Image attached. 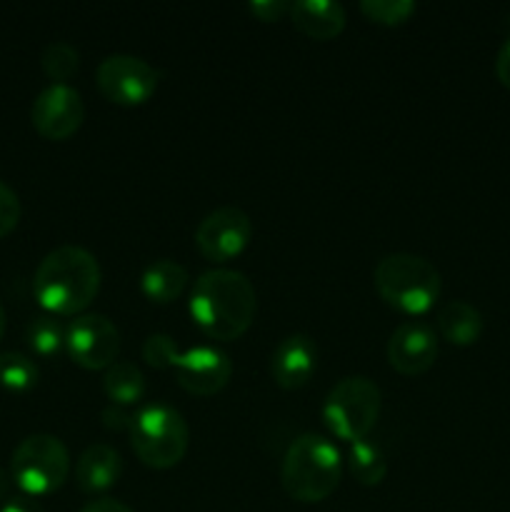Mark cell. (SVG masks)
<instances>
[{"instance_id":"cell-1","label":"cell","mask_w":510,"mask_h":512,"mask_svg":"<svg viewBox=\"0 0 510 512\" xmlns=\"http://www.w3.org/2000/svg\"><path fill=\"white\" fill-rule=\"evenodd\" d=\"M188 308L195 328L205 338L215 343H233L253 325L258 295L240 270L213 268L195 280Z\"/></svg>"},{"instance_id":"cell-2","label":"cell","mask_w":510,"mask_h":512,"mask_svg":"<svg viewBox=\"0 0 510 512\" xmlns=\"http://www.w3.org/2000/svg\"><path fill=\"white\" fill-rule=\"evenodd\" d=\"M100 263L80 245H60L38 263L33 293L55 318L83 315L100 290Z\"/></svg>"},{"instance_id":"cell-3","label":"cell","mask_w":510,"mask_h":512,"mask_svg":"<svg viewBox=\"0 0 510 512\" xmlns=\"http://www.w3.org/2000/svg\"><path fill=\"white\" fill-rule=\"evenodd\" d=\"M340 478H343L340 450L323 435L303 433L285 450L280 485L295 503H323L338 490Z\"/></svg>"},{"instance_id":"cell-4","label":"cell","mask_w":510,"mask_h":512,"mask_svg":"<svg viewBox=\"0 0 510 512\" xmlns=\"http://www.w3.org/2000/svg\"><path fill=\"white\" fill-rule=\"evenodd\" d=\"M373 285L385 305L405 315H423L440 298V273L428 258L390 253L373 268Z\"/></svg>"},{"instance_id":"cell-5","label":"cell","mask_w":510,"mask_h":512,"mask_svg":"<svg viewBox=\"0 0 510 512\" xmlns=\"http://www.w3.org/2000/svg\"><path fill=\"white\" fill-rule=\"evenodd\" d=\"M130 445L145 468L170 470L185 458L190 428L183 413L165 403H148L133 415Z\"/></svg>"},{"instance_id":"cell-6","label":"cell","mask_w":510,"mask_h":512,"mask_svg":"<svg viewBox=\"0 0 510 512\" xmlns=\"http://www.w3.org/2000/svg\"><path fill=\"white\" fill-rule=\"evenodd\" d=\"M383 395L365 375H350L335 383L323 400V423L330 433L348 443L368 438L380 418Z\"/></svg>"},{"instance_id":"cell-7","label":"cell","mask_w":510,"mask_h":512,"mask_svg":"<svg viewBox=\"0 0 510 512\" xmlns=\"http://www.w3.org/2000/svg\"><path fill=\"white\" fill-rule=\"evenodd\" d=\"M13 483L30 498L50 495L63 488L70 475V453L60 438L35 433L20 440L10 458Z\"/></svg>"},{"instance_id":"cell-8","label":"cell","mask_w":510,"mask_h":512,"mask_svg":"<svg viewBox=\"0 0 510 512\" xmlns=\"http://www.w3.org/2000/svg\"><path fill=\"white\" fill-rule=\"evenodd\" d=\"M160 73L148 63V60L138 58V55L115 53L100 60L98 70H95V85H98L100 95L115 105H143L153 98L158 90Z\"/></svg>"},{"instance_id":"cell-9","label":"cell","mask_w":510,"mask_h":512,"mask_svg":"<svg viewBox=\"0 0 510 512\" xmlns=\"http://www.w3.org/2000/svg\"><path fill=\"white\" fill-rule=\"evenodd\" d=\"M253 238V223L245 210L223 205L205 215L195 228V248L205 260L215 265L238 258Z\"/></svg>"},{"instance_id":"cell-10","label":"cell","mask_w":510,"mask_h":512,"mask_svg":"<svg viewBox=\"0 0 510 512\" xmlns=\"http://www.w3.org/2000/svg\"><path fill=\"white\" fill-rule=\"evenodd\" d=\"M65 350L83 370H108L120 353V330L100 313H83L65 328Z\"/></svg>"},{"instance_id":"cell-11","label":"cell","mask_w":510,"mask_h":512,"mask_svg":"<svg viewBox=\"0 0 510 512\" xmlns=\"http://www.w3.org/2000/svg\"><path fill=\"white\" fill-rule=\"evenodd\" d=\"M30 120L45 140L60 143V140L73 138L85 120L83 95L68 83H50L33 100Z\"/></svg>"},{"instance_id":"cell-12","label":"cell","mask_w":510,"mask_h":512,"mask_svg":"<svg viewBox=\"0 0 510 512\" xmlns=\"http://www.w3.org/2000/svg\"><path fill=\"white\" fill-rule=\"evenodd\" d=\"M175 380L180 388L198 398L220 393L230 383L233 375V363L228 353H223L215 345H195V348L183 350L173 365Z\"/></svg>"},{"instance_id":"cell-13","label":"cell","mask_w":510,"mask_h":512,"mask_svg":"<svg viewBox=\"0 0 510 512\" xmlns=\"http://www.w3.org/2000/svg\"><path fill=\"white\" fill-rule=\"evenodd\" d=\"M438 358V335L423 320H405L388 340V363L405 378L428 373Z\"/></svg>"},{"instance_id":"cell-14","label":"cell","mask_w":510,"mask_h":512,"mask_svg":"<svg viewBox=\"0 0 510 512\" xmlns=\"http://www.w3.org/2000/svg\"><path fill=\"white\" fill-rule=\"evenodd\" d=\"M318 368V348L305 333H293L283 338L270 358V375L283 390H300L310 383Z\"/></svg>"},{"instance_id":"cell-15","label":"cell","mask_w":510,"mask_h":512,"mask_svg":"<svg viewBox=\"0 0 510 512\" xmlns=\"http://www.w3.org/2000/svg\"><path fill=\"white\" fill-rule=\"evenodd\" d=\"M123 475V458L108 443H93L75 460V485L88 495L105 493Z\"/></svg>"},{"instance_id":"cell-16","label":"cell","mask_w":510,"mask_h":512,"mask_svg":"<svg viewBox=\"0 0 510 512\" xmlns=\"http://www.w3.org/2000/svg\"><path fill=\"white\" fill-rule=\"evenodd\" d=\"M295 30L310 40H333L345 30V8L335 0H295L288 13Z\"/></svg>"},{"instance_id":"cell-17","label":"cell","mask_w":510,"mask_h":512,"mask_svg":"<svg viewBox=\"0 0 510 512\" xmlns=\"http://www.w3.org/2000/svg\"><path fill=\"white\" fill-rule=\"evenodd\" d=\"M435 328L450 345L468 348V345L478 343V338L483 335V315L465 300H448L435 313Z\"/></svg>"},{"instance_id":"cell-18","label":"cell","mask_w":510,"mask_h":512,"mask_svg":"<svg viewBox=\"0 0 510 512\" xmlns=\"http://www.w3.org/2000/svg\"><path fill=\"white\" fill-rule=\"evenodd\" d=\"M188 280V270L183 265L175 263V260L160 258L140 273V293L150 303L168 305L183 295V290L188 288Z\"/></svg>"},{"instance_id":"cell-19","label":"cell","mask_w":510,"mask_h":512,"mask_svg":"<svg viewBox=\"0 0 510 512\" xmlns=\"http://www.w3.org/2000/svg\"><path fill=\"white\" fill-rule=\"evenodd\" d=\"M103 390L108 395L110 405L128 408L143 400L145 395V375L143 370L128 360H115L103 373Z\"/></svg>"},{"instance_id":"cell-20","label":"cell","mask_w":510,"mask_h":512,"mask_svg":"<svg viewBox=\"0 0 510 512\" xmlns=\"http://www.w3.org/2000/svg\"><path fill=\"white\" fill-rule=\"evenodd\" d=\"M348 468L353 478L365 488H375L388 475V460H385L383 448L375 440L363 438L358 443H350L348 450Z\"/></svg>"},{"instance_id":"cell-21","label":"cell","mask_w":510,"mask_h":512,"mask_svg":"<svg viewBox=\"0 0 510 512\" xmlns=\"http://www.w3.org/2000/svg\"><path fill=\"white\" fill-rule=\"evenodd\" d=\"M40 370L33 358L18 350L0 353V385L8 388L10 393H28L38 385Z\"/></svg>"},{"instance_id":"cell-22","label":"cell","mask_w":510,"mask_h":512,"mask_svg":"<svg viewBox=\"0 0 510 512\" xmlns=\"http://www.w3.org/2000/svg\"><path fill=\"white\" fill-rule=\"evenodd\" d=\"M40 65L53 83H68L80 68V53L68 40H53L40 53Z\"/></svg>"},{"instance_id":"cell-23","label":"cell","mask_w":510,"mask_h":512,"mask_svg":"<svg viewBox=\"0 0 510 512\" xmlns=\"http://www.w3.org/2000/svg\"><path fill=\"white\" fill-rule=\"evenodd\" d=\"M25 338L30 348L43 358H53L60 350H65V328L55 315H38L30 320Z\"/></svg>"},{"instance_id":"cell-24","label":"cell","mask_w":510,"mask_h":512,"mask_svg":"<svg viewBox=\"0 0 510 512\" xmlns=\"http://www.w3.org/2000/svg\"><path fill=\"white\" fill-rule=\"evenodd\" d=\"M418 10V5L413 0H363L360 3V13L370 20V23L385 25V28H393V25H403L405 20H410V15Z\"/></svg>"},{"instance_id":"cell-25","label":"cell","mask_w":510,"mask_h":512,"mask_svg":"<svg viewBox=\"0 0 510 512\" xmlns=\"http://www.w3.org/2000/svg\"><path fill=\"white\" fill-rule=\"evenodd\" d=\"M180 350L175 340L165 333L148 335L143 343V360L158 370H173L175 360H178Z\"/></svg>"},{"instance_id":"cell-26","label":"cell","mask_w":510,"mask_h":512,"mask_svg":"<svg viewBox=\"0 0 510 512\" xmlns=\"http://www.w3.org/2000/svg\"><path fill=\"white\" fill-rule=\"evenodd\" d=\"M20 213H23V208H20L18 193L0 180V238H5V235L18 228Z\"/></svg>"},{"instance_id":"cell-27","label":"cell","mask_w":510,"mask_h":512,"mask_svg":"<svg viewBox=\"0 0 510 512\" xmlns=\"http://www.w3.org/2000/svg\"><path fill=\"white\" fill-rule=\"evenodd\" d=\"M248 10L263 23H275L290 13V3H285V0H253V3H248Z\"/></svg>"},{"instance_id":"cell-28","label":"cell","mask_w":510,"mask_h":512,"mask_svg":"<svg viewBox=\"0 0 510 512\" xmlns=\"http://www.w3.org/2000/svg\"><path fill=\"white\" fill-rule=\"evenodd\" d=\"M100 418L108 430H130V423H133V415L125 413V408H120V405H108Z\"/></svg>"},{"instance_id":"cell-29","label":"cell","mask_w":510,"mask_h":512,"mask_svg":"<svg viewBox=\"0 0 510 512\" xmlns=\"http://www.w3.org/2000/svg\"><path fill=\"white\" fill-rule=\"evenodd\" d=\"M80 512H135L133 508H128L125 503H120V500L115 498H95L90 500V503H85Z\"/></svg>"},{"instance_id":"cell-30","label":"cell","mask_w":510,"mask_h":512,"mask_svg":"<svg viewBox=\"0 0 510 512\" xmlns=\"http://www.w3.org/2000/svg\"><path fill=\"white\" fill-rule=\"evenodd\" d=\"M495 75L510 90V38L500 45L498 58H495Z\"/></svg>"},{"instance_id":"cell-31","label":"cell","mask_w":510,"mask_h":512,"mask_svg":"<svg viewBox=\"0 0 510 512\" xmlns=\"http://www.w3.org/2000/svg\"><path fill=\"white\" fill-rule=\"evenodd\" d=\"M0 512H45V510L40 508L30 495H13V498L5 500V503L0 505Z\"/></svg>"},{"instance_id":"cell-32","label":"cell","mask_w":510,"mask_h":512,"mask_svg":"<svg viewBox=\"0 0 510 512\" xmlns=\"http://www.w3.org/2000/svg\"><path fill=\"white\" fill-rule=\"evenodd\" d=\"M10 490H13V475L5 473V470L0 468V503H5V500L13 498V495H10Z\"/></svg>"},{"instance_id":"cell-33","label":"cell","mask_w":510,"mask_h":512,"mask_svg":"<svg viewBox=\"0 0 510 512\" xmlns=\"http://www.w3.org/2000/svg\"><path fill=\"white\" fill-rule=\"evenodd\" d=\"M5 325H8V318H5V308H3V303H0V340H3V335H5Z\"/></svg>"}]
</instances>
